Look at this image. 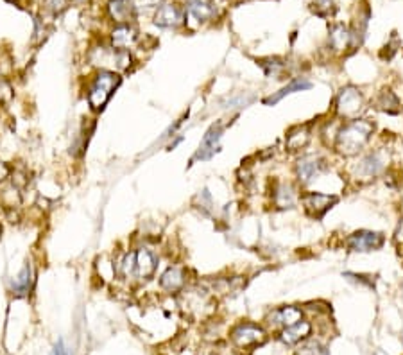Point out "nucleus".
Returning <instances> with one entry per match:
<instances>
[{"label": "nucleus", "instance_id": "f257e3e1", "mask_svg": "<svg viewBox=\"0 0 403 355\" xmlns=\"http://www.w3.org/2000/svg\"><path fill=\"white\" fill-rule=\"evenodd\" d=\"M375 124L366 119H353L340 128L335 136V151L342 156H355L369 142Z\"/></svg>", "mask_w": 403, "mask_h": 355}, {"label": "nucleus", "instance_id": "f03ea898", "mask_svg": "<svg viewBox=\"0 0 403 355\" xmlns=\"http://www.w3.org/2000/svg\"><path fill=\"white\" fill-rule=\"evenodd\" d=\"M122 77L115 72V70H107V68H101L95 77L90 83L88 88V106L94 112H103L106 108V104L113 97L115 90L121 85Z\"/></svg>", "mask_w": 403, "mask_h": 355}, {"label": "nucleus", "instance_id": "7ed1b4c3", "mask_svg": "<svg viewBox=\"0 0 403 355\" xmlns=\"http://www.w3.org/2000/svg\"><path fill=\"white\" fill-rule=\"evenodd\" d=\"M229 337H231V343L237 348L251 350V348H256L265 341V332L264 328L258 327V325L244 321V323H238L237 327L231 328Z\"/></svg>", "mask_w": 403, "mask_h": 355}, {"label": "nucleus", "instance_id": "20e7f679", "mask_svg": "<svg viewBox=\"0 0 403 355\" xmlns=\"http://www.w3.org/2000/svg\"><path fill=\"white\" fill-rule=\"evenodd\" d=\"M362 108L364 97L358 88H355V86H346V88H342V90L339 92L335 101V110L339 117L353 121V119H358V113L362 112Z\"/></svg>", "mask_w": 403, "mask_h": 355}, {"label": "nucleus", "instance_id": "39448f33", "mask_svg": "<svg viewBox=\"0 0 403 355\" xmlns=\"http://www.w3.org/2000/svg\"><path fill=\"white\" fill-rule=\"evenodd\" d=\"M385 239L384 235L378 232H369V230H358L355 234H351L346 241L349 252L355 253H369L375 250H380L384 246Z\"/></svg>", "mask_w": 403, "mask_h": 355}, {"label": "nucleus", "instance_id": "423d86ee", "mask_svg": "<svg viewBox=\"0 0 403 355\" xmlns=\"http://www.w3.org/2000/svg\"><path fill=\"white\" fill-rule=\"evenodd\" d=\"M339 198L337 196H330V194L321 192H307L301 196V203H303L304 212L309 214L313 219H321L333 205H337Z\"/></svg>", "mask_w": 403, "mask_h": 355}, {"label": "nucleus", "instance_id": "0eeeda50", "mask_svg": "<svg viewBox=\"0 0 403 355\" xmlns=\"http://www.w3.org/2000/svg\"><path fill=\"white\" fill-rule=\"evenodd\" d=\"M327 167L328 163L324 158L318 154H307V156H301L296 163V176L301 183H310L327 171Z\"/></svg>", "mask_w": 403, "mask_h": 355}, {"label": "nucleus", "instance_id": "6e6552de", "mask_svg": "<svg viewBox=\"0 0 403 355\" xmlns=\"http://www.w3.org/2000/svg\"><path fill=\"white\" fill-rule=\"evenodd\" d=\"M187 11L176 2H163L154 13V23L158 28L163 29H176L183 26Z\"/></svg>", "mask_w": 403, "mask_h": 355}, {"label": "nucleus", "instance_id": "1a4fd4ad", "mask_svg": "<svg viewBox=\"0 0 403 355\" xmlns=\"http://www.w3.org/2000/svg\"><path fill=\"white\" fill-rule=\"evenodd\" d=\"M224 133V124L217 122V124H211L210 130L206 131V135L203 136L201 144H199V149H197V153L194 154V162L196 160H210L217 151L220 149V139H223Z\"/></svg>", "mask_w": 403, "mask_h": 355}, {"label": "nucleus", "instance_id": "9d476101", "mask_svg": "<svg viewBox=\"0 0 403 355\" xmlns=\"http://www.w3.org/2000/svg\"><path fill=\"white\" fill-rule=\"evenodd\" d=\"M158 256L151 247H138L134 250V278L149 280L156 273Z\"/></svg>", "mask_w": 403, "mask_h": 355}, {"label": "nucleus", "instance_id": "9b49d317", "mask_svg": "<svg viewBox=\"0 0 403 355\" xmlns=\"http://www.w3.org/2000/svg\"><path fill=\"white\" fill-rule=\"evenodd\" d=\"M187 285V270L181 265H172L160 276V287L167 292H181Z\"/></svg>", "mask_w": 403, "mask_h": 355}, {"label": "nucleus", "instance_id": "f8f14e48", "mask_svg": "<svg viewBox=\"0 0 403 355\" xmlns=\"http://www.w3.org/2000/svg\"><path fill=\"white\" fill-rule=\"evenodd\" d=\"M138 40V31L133 23H118L112 31V47L115 50H130Z\"/></svg>", "mask_w": 403, "mask_h": 355}, {"label": "nucleus", "instance_id": "ddd939ff", "mask_svg": "<svg viewBox=\"0 0 403 355\" xmlns=\"http://www.w3.org/2000/svg\"><path fill=\"white\" fill-rule=\"evenodd\" d=\"M107 14L118 26V23L133 22L136 11H134L131 0H107Z\"/></svg>", "mask_w": 403, "mask_h": 355}, {"label": "nucleus", "instance_id": "4468645a", "mask_svg": "<svg viewBox=\"0 0 403 355\" xmlns=\"http://www.w3.org/2000/svg\"><path fill=\"white\" fill-rule=\"evenodd\" d=\"M303 316L301 309L294 305H285L280 307V309H274L271 314H269V323L273 325V327H291V325L298 323Z\"/></svg>", "mask_w": 403, "mask_h": 355}, {"label": "nucleus", "instance_id": "2eb2a0df", "mask_svg": "<svg viewBox=\"0 0 403 355\" xmlns=\"http://www.w3.org/2000/svg\"><path fill=\"white\" fill-rule=\"evenodd\" d=\"M309 142H310V124L294 126L285 136V148L289 153H298V151L307 148Z\"/></svg>", "mask_w": 403, "mask_h": 355}, {"label": "nucleus", "instance_id": "dca6fc26", "mask_svg": "<svg viewBox=\"0 0 403 355\" xmlns=\"http://www.w3.org/2000/svg\"><path fill=\"white\" fill-rule=\"evenodd\" d=\"M310 332H312V325H310L309 321L300 319L298 323L283 328L282 332H280V339H282L285 345H298V343H301L303 339H307V337L310 336Z\"/></svg>", "mask_w": 403, "mask_h": 355}, {"label": "nucleus", "instance_id": "f3484780", "mask_svg": "<svg viewBox=\"0 0 403 355\" xmlns=\"http://www.w3.org/2000/svg\"><path fill=\"white\" fill-rule=\"evenodd\" d=\"M310 88H312V83H310L307 77H296V79H292L289 85L283 86L282 90H278V92H274L273 95H269L267 99H264V104H267V106H274V104L280 103V101H282L283 97H287V95L294 94V92L310 90Z\"/></svg>", "mask_w": 403, "mask_h": 355}, {"label": "nucleus", "instance_id": "a211bd4d", "mask_svg": "<svg viewBox=\"0 0 403 355\" xmlns=\"http://www.w3.org/2000/svg\"><path fill=\"white\" fill-rule=\"evenodd\" d=\"M32 285H34V271L32 265L27 262L22 271L17 274V278L11 282V291L14 296H27L32 291Z\"/></svg>", "mask_w": 403, "mask_h": 355}, {"label": "nucleus", "instance_id": "6ab92c4d", "mask_svg": "<svg viewBox=\"0 0 403 355\" xmlns=\"http://www.w3.org/2000/svg\"><path fill=\"white\" fill-rule=\"evenodd\" d=\"M22 189H18L17 185H13L11 181L4 183V187L0 189V207L4 208L6 212H13L20 208L22 205Z\"/></svg>", "mask_w": 403, "mask_h": 355}, {"label": "nucleus", "instance_id": "aec40b11", "mask_svg": "<svg viewBox=\"0 0 403 355\" xmlns=\"http://www.w3.org/2000/svg\"><path fill=\"white\" fill-rule=\"evenodd\" d=\"M351 38H353V34L342 23H337V26L330 29V45L337 52H342V50L348 49L349 43H351Z\"/></svg>", "mask_w": 403, "mask_h": 355}, {"label": "nucleus", "instance_id": "412c9836", "mask_svg": "<svg viewBox=\"0 0 403 355\" xmlns=\"http://www.w3.org/2000/svg\"><path fill=\"white\" fill-rule=\"evenodd\" d=\"M187 11L188 14H192L197 22H206V20H210L215 14L214 6L210 2H206V0H188Z\"/></svg>", "mask_w": 403, "mask_h": 355}, {"label": "nucleus", "instance_id": "4be33fe9", "mask_svg": "<svg viewBox=\"0 0 403 355\" xmlns=\"http://www.w3.org/2000/svg\"><path fill=\"white\" fill-rule=\"evenodd\" d=\"M357 169L366 178H373V176H376L384 169V160H382V156L378 153H371L360 160Z\"/></svg>", "mask_w": 403, "mask_h": 355}, {"label": "nucleus", "instance_id": "5701e85b", "mask_svg": "<svg viewBox=\"0 0 403 355\" xmlns=\"http://www.w3.org/2000/svg\"><path fill=\"white\" fill-rule=\"evenodd\" d=\"M375 104H376V108L382 110V112H385V113H391V115H394V113L400 112L398 97H396V95H394V92H391L389 88H384L380 94L376 95Z\"/></svg>", "mask_w": 403, "mask_h": 355}, {"label": "nucleus", "instance_id": "b1692460", "mask_svg": "<svg viewBox=\"0 0 403 355\" xmlns=\"http://www.w3.org/2000/svg\"><path fill=\"white\" fill-rule=\"evenodd\" d=\"M274 205L278 208H292L296 205V190L291 185H278L274 190Z\"/></svg>", "mask_w": 403, "mask_h": 355}, {"label": "nucleus", "instance_id": "393cba45", "mask_svg": "<svg viewBox=\"0 0 403 355\" xmlns=\"http://www.w3.org/2000/svg\"><path fill=\"white\" fill-rule=\"evenodd\" d=\"M296 355H330V354H328V350L321 345V343L307 341V343H303V345L298 346Z\"/></svg>", "mask_w": 403, "mask_h": 355}, {"label": "nucleus", "instance_id": "a878e982", "mask_svg": "<svg viewBox=\"0 0 403 355\" xmlns=\"http://www.w3.org/2000/svg\"><path fill=\"white\" fill-rule=\"evenodd\" d=\"M262 67H264V70H265V76L267 77H278V76H282L283 74V70H285V65L282 63V61H280V59H264V61H262Z\"/></svg>", "mask_w": 403, "mask_h": 355}, {"label": "nucleus", "instance_id": "bb28decb", "mask_svg": "<svg viewBox=\"0 0 403 355\" xmlns=\"http://www.w3.org/2000/svg\"><path fill=\"white\" fill-rule=\"evenodd\" d=\"M134 11L140 13V11H151L154 8H160L163 4V0H131Z\"/></svg>", "mask_w": 403, "mask_h": 355}, {"label": "nucleus", "instance_id": "cd10ccee", "mask_svg": "<svg viewBox=\"0 0 403 355\" xmlns=\"http://www.w3.org/2000/svg\"><path fill=\"white\" fill-rule=\"evenodd\" d=\"M68 4H70L68 0H47V6H49L54 14H61L63 11L67 10Z\"/></svg>", "mask_w": 403, "mask_h": 355}, {"label": "nucleus", "instance_id": "c85d7f7f", "mask_svg": "<svg viewBox=\"0 0 403 355\" xmlns=\"http://www.w3.org/2000/svg\"><path fill=\"white\" fill-rule=\"evenodd\" d=\"M313 11L321 14V17H324V14L331 11V0H316L313 2Z\"/></svg>", "mask_w": 403, "mask_h": 355}, {"label": "nucleus", "instance_id": "c756f323", "mask_svg": "<svg viewBox=\"0 0 403 355\" xmlns=\"http://www.w3.org/2000/svg\"><path fill=\"white\" fill-rule=\"evenodd\" d=\"M11 172H13V167L0 160V185L8 183L9 178H11Z\"/></svg>", "mask_w": 403, "mask_h": 355}, {"label": "nucleus", "instance_id": "7c9ffc66", "mask_svg": "<svg viewBox=\"0 0 403 355\" xmlns=\"http://www.w3.org/2000/svg\"><path fill=\"white\" fill-rule=\"evenodd\" d=\"M0 237H2V226H0Z\"/></svg>", "mask_w": 403, "mask_h": 355}, {"label": "nucleus", "instance_id": "2f4dec72", "mask_svg": "<svg viewBox=\"0 0 403 355\" xmlns=\"http://www.w3.org/2000/svg\"><path fill=\"white\" fill-rule=\"evenodd\" d=\"M68 2H76V0H68Z\"/></svg>", "mask_w": 403, "mask_h": 355}]
</instances>
